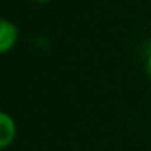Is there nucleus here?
<instances>
[{
    "mask_svg": "<svg viewBox=\"0 0 151 151\" xmlns=\"http://www.w3.org/2000/svg\"><path fill=\"white\" fill-rule=\"evenodd\" d=\"M34 2H37V4H46V2H49V0H34Z\"/></svg>",
    "mask_w": 151,
    "mask_h": 151,
    "instance_id": "nucleus-4",
    "label": "nucleus"
},
{
    "mask_svg": "<svg viewBox=\"0 0 151 151\" xmlns=\"http://www.w3.org/2000/svg\"><path fill=\"white\" fill-rule=\"evenodd\" d=\"M17 137L15 119L7 112L0 114V150H7Z\"/></svg>",
    "mask_w": 151,
    "mask_h": 151,
    "instance_id": "nucleus-2",
    "label": "nucleus"
},
{
    "mask_svg": "<svg viewBox=\"0 0 151 151\" xmlns=\"http://www.w3.org/2000/svg\"><path fill=\"white\" fill-rule=\"evenodd\" d=\"M148 72H150V75H151V57H150V60H148Z\"/></svg>",
    "mask_w": 151,
    "mask_h": 151,
    "instance_id": "nucleus-3",
    "label": "nucleus"
},
{
    "mask_svg": "<svg viewBox=\"0 0 151 151\" xmlns=\"http://www.w3.org/2000/svg\"><path fill=\"white\" fill-rule=\"evenodd\" d=\"M18 41V28L7 18L0 20V54H7Z\"/></svg>",
    "mask_w": 151,
    "mask_h": 151,
    "instance_id": "nucleus-1",
    "label": "nucleus"
}]
</instances>
